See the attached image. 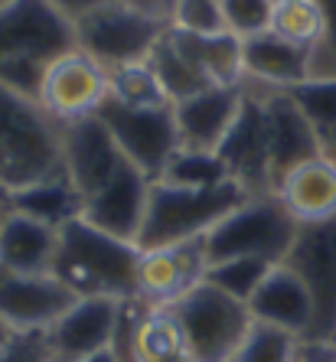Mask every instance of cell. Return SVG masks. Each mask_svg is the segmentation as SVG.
Masks as SVG:
<instances>
[{
  "instance_id": "1",
  "label": "cell",
  "mask_w": 336,
  "mask_h": 362,
  "mask_svg": "<svg viewBox=\"0 0 336 362\" xmlns=\"http://www.w3.org/2000/svg\"><path fill=\"white\" fill-rule=\"evenodd\" d=\"M52 177H66L59 121L0 82V186L13 193Z\"/></svg>"
},
{
  "instance_id": "2",
  "label": "cell",
  "mask_w": 336,
  "mask_h": 362,
  "mask_svg": "<svg viewBox=\"0 0 336 362\" xmlns=\"http://www.w3.org/2000/svg\"><path fill=\"white\" fill-rule=\"evenodd\" d=\"M141 248L118 235H108L82 216L59 228V252L52 274L62 278L79 297L108 294L127 300L137 297Z\"/></svg>"
},
{
  "instance_id": "3",
  "label": "cell",
  "mask_w": 336,
  "mask_h": 362,
  "mask_svg": "<svg viewBox=\"0 0 336 362\" xmlns=\"http://www.w3.org/2000/svg\"><path fill=\"white\" fill-rule=\"evenodd\" d=\"M248 199L236 180L219 186H177L153 180L147 196V212L137 235V248H163L190 238H202L216 222H222L232 209Z\"/></svg>"
},
{
  "instance_id": "4",
  "label": "cell",
  "mask_w": 336,
  "mask_h": 362,
  "mask_svg": "<svg viewBox=\"0 0 336 362\" xmlns=\"http://www.w3.org/2000/svg\"><path fill=\"white\" fill-rule=\"evenodd\" d=\"M301 222L284 209V202L274 193L248 196L232 209L222 222L202 235L206 262L219 264L228 258H265L271 264H281L291 252Z\"/></svg>"
},
{
  "instance_id": "5",
  "label": "cell",
  "mask_w": 336,
  "mask_h": 362,
  "mask_svg": "<svg viewBox=\"0 0 336 362\" xmlns=\"http://www.w3.org/2000/svg\"><path fill=\"white\" fill-rule=\"evenodd\" d=\"M167 310L180 323L193 362H232L255 323L248 303L219 291L209 281L190 287L180 300L167 303Z\"/></svg>"
},
{
  "instance_id": "6",
  "label": "cell",
  "mask_w": 336,
  "mask_h": 362,
  "mask_svg": "<svg viewBox=\"0 0 336 362\" xmlns=\"http://www.w3.org/2000/svg\"><path fill=\"white\" fill-rule=\"evenodd\" d=\"M72 23H76L79 49L98 59L105 69L147 59L157 40L163 36V30L170 26L167 20L141 13L124 0L88 10Z\"/></svg>"
},
{
  "instance_id": "7",
  "label": "cell",
  "mask_w": 336,
  "mask_h": 362,
  "mask_svg": "<svg viewBox=\"0 0 336 362\" xmlns=\"http://www.w3.org/2000/svg\"><path fill=\"white\" fill-rule=\"evenodd\" d=\"M98 118L108 124L111 137L118 141L127 163H134L151 183L160 180L167 160L180 147L173 105L131 108V105H121L115 98H105V105L98 108Z\"/></svg>"
},
{
  "instance_id": "8",
  "label": "cell",
  "mask_w": 336,
  "mask_h": 362,
  "mask_svg": "<svg viewBox=\"0 0 336 362\" xmlns=\"http://www.w3.org/2000/svg\"><path fill=\"white\" fill-rule=\"evenodd\" d=\"M281 264L294 271L313 297V327L303 339H336V216L303 222Z\"/></svg>"
},
{
  "instance_id": "9",
  "label": "cell",
  "mask_w": 336,
  "mask_h": 362,
  "mask_svg": "<svg viewBox=\"0 0 336 362\" xmlns=\"http://www.w3.org/2000/svg\"><path fill=\"white\" fill-rule=\"evenodd\" d=\"M79 49L76 23L59 13L50 0H4L0 4V59L52 62Z\"/></svg>"
},
{
  "instance_id": "10",
  "label": "cell",
  "mask_w": 336,
  "mask_h": 362,
  "mask_svg": "<svg viewBox=\"0 0 336 362\" xmlns=\"http://www.w3.org/2000/svg\"><path fill=\"white\" fill-rule=\"evenodd\" d=\"M219 157L228 167V177L236 180L248 196L274 193L268 167V127H265V105L261 88L245 78L242 82V108L232 121L226 141L219 144Z\"/></svg>"
},
{
  "instance_id": "11",
  "label": "cell",
  "mask_w": 336,
  "mask_h": 362,
  "mask_svg": "<svg viewBox=\"0 0 336 362\" xmlns=\"http://www.w3.org/2000/svg\"><path fill=\"white\" fill-rule=\"evenodd\" d=\"M108 98V69L88 52L72 49L52 59L42 78L40 105L52 121H76L85 115H98Z\"/></svg>"
},
{
  "instance_id": "12",
  "label": "cell",
  "mask_w": 336,
  "mask_h": 362,
  "mask_svg": "<svg viewBox=\"0 0 336 362\" xmlns=\"http://www.w3.org/2000/svg\"><path fill=\"white\" fill-rule=\"evenodd\" d=\"M59 141H62L66 177L76 183L82 199L98 193L101 186L127 163L118 141L111 137L108 124L98 115H85V118H76V121H59Z\"/></svg>"
},
{
  "instance_id": "13",
  "label": "cell",
  "mask_w": 336,
  "mask_h": 362,
  "mask_svg": "<svg viewBox=\"0 0 336 362\" xmlns=\"http://www.w3.org/2000/svg\"><path fill=\"white\" fill-rule=\"evenodd\" d=\"M261 88V105H265V127H268V167H271V186L277 183L297 167V163L320 157L323 144H320L313 124L301 111L291 92L284 88Z\"/></svg>"
},
{
  "instance_id": "14",
  "label": "cell",
  "mask_w": 336,
  "mask_h": 362,
  "mask_svg": "<svg viewBox=\"0 0 336 362\" xmlns=\"http://www.w3.org/2000/svg\"><path fill=\"white\" fill-rule=\"evenodd\" d=\"M79 300L56 274H13L0 268V320L13 329H50Z\"/></svg>"
},
{
  "instance_id": "15",
  "label": "cell",
  "mask_w": 336,
  "mask_h": 362,
  "mask_svg": "<svg viewBox=\"0 0 336 362\" xmlns=\"http://www.w3.org/2000/svg\"><path fill=\"white\" fill-rule=\"evenodd\" d=\"M121 317V300L108 294L79 297L59 320L46 329V343L56 359L82 362L88 356L111 349Z\"/></svg>"
},
{
  "instance_id": "16",
  "label": "cell",
  "mask_w": 336,
  "mask_h": 362,
  "mask_svg": "<svg viewBox=\"0 0 336 362\" xmlns=\"http://www.w3.org/2000/svg\"><path fill=\"white\" fill-rule=\"evenodd\" d=\"M206 248L202 238H190L180 245L147 248L137 262V297L153 307H167L206 278Z\"/></svg>"
},
{
  "instance_id": "17",
  "label": "cell",
  "mask_w": 336,
  "mask_h": 362,
  "mask_svg": "<svg viewBox=\"0 0 336 362\" xmlns=\"http://www.w3.org/2000/svg\"><path fill=\"white\" fill-rule=\"evenodd\" d=\"M147 196H151V180L144 177L134 163H124L98 193L85 199L82 219L92 222L101 232H108V235H118L124 242L137 245L144 212H147Z\"/></svg>"
},
{
  "instance_id": "18",
  "label": "cell",
  "mask_w": 336,
  "mask_h": 362,
  "mask_svg": "<svg viewBox=\"0 0 336 362\" xmlns=\"http://www.w3.org/2000/svg\"><path fill=\"white\" fill-rule=\"evenodd\" d=\"M242 108V85H212L190 98L173 101L180 147L193 151H219L232 121Z\"/></svg>"
},
{
  "instance_id": "19",
  "label": "cell",
  "mask_w": 336,
  "mask_h": 362,
  "mask_svg": "<svg viewBox=\"0 0 336 362\" xmlns=\"http://www.w3.org/2000/svg\"><path fill=\"white\" fill-rule=\"evenodd\" d=\"M248 310L258 323H268L303 339L313 327V297L301 278L287 264H274L268 278L248 297Z\"/></svg>"
},
{
  "instance_id": "20",
  "label": "cell",
  "mask_w": 336,
  "mask_h": 362,
  "mask_svg": "<svg viewBox=\"0 0 336 362\" xmlns=\"http://www.w3.org/2000/svg\"><path fill=\"white\" fill-rule=\"evenodd\" d=\"M242 62L248 82L287 92V88L311 78L313 46H297V42H287L277 33L265 30L252 40H242Z\"/></svg>"
},
{
  "instance_id": "21",
  "label": "cell",
  "mask_w": 336,
  "mask_h": 362,
  "mask_svg": "<svg viewBox=\"0 0 336 362\" xmlns=\"http://www.w3.org/2000/svg\"><path fill=\"white\" fill-rule=\"evenodd\" d=\"M59 252V228L7 209L0 216V268L13 274H52Z\"/></svg>"
},
{
  "instance_id": "22",
  "label": "cell",
  "mask_w": 336,
  "mask_h": 362,
  "mask_svg": "<svg viewBox=\"0 0 336 362\" xmlns=\"http://www.w3.org/2000/svg\"><path fill=\"white\" fill-rule=\"evenodd\" d=\"M274 196L284 202V209L301 226L336 216V160L330 153H320V157L297 163L277 183Z\"/></svg>"
},
{
  "instance_id": "23",
  "label": "cell",
  "mask_w": 336,
  "mask_h": 362,
  "mask_svg": "<svg viewBox=\"0 0 336 362\" xmlns=\"http://www.w3.org/2000/svg\"><path fill=\"white\" fill-rule=\"evenodd\" d=\"M7 206L17 212H26V216H33V219L46 222L52 228H62L66 222L82 216L85 199L69 177H52L36 186L7 193Z\"/></svg>"
},
{
  "instance_id": "24",
  "label": "cell",
  "mask_w": 336,
  "mask_h": 362,
  "mask_svg": "<svg viewBox=\"0 0 336 362\" xmlns=\"http://www.w3.org/2000/svg\"><path fill=\"white\" fill-rule=\"evenodd\" d=\"M173 30V26H170ZM190 59L202 69V76L212 85H242L245 82V62H242V40L236 33H212L193 36L183 30H173Z\"/></svg>"
},
{
  "instance_id": "25",
  "label": "cell",
  "mask_w": 336,
  "mask_h": 362,
  "mask_svg": "<svg viewBox=\"0 0 336 362\" xmlns=\"http://www.w3.org/2000/svg\"><path fill=\"white\" fill-rule=\"evenodd\" d=\"M151 69L157 72L163 92H167L170 101H180V98H190V95L202 92V88H212V82L202 76V69L190 59V52L180 46L177 33L173 30H163V36L157 40V46L151 49L147 56Z\"/></svg>"
},
{
  "instance_id": "26",
  "label": "cell",
  "mask_w": 336,
  "mask_h": 362,
  "mask_svg": "<svg viewBox=\"0 0 336 362\" xmlns=\"http://www.w3.org/2000/svg\"><path fill=\"white\" fill-rule=\"evenodd\" d=\"M134 362H193L180 323L167 307H153L141 317L134 333Z\"/></svg>"
},
{
  "instance_id": "27",
  "label": "cell",
  "mask_w": 336,
  "mask_h": 362,
  "mask_svg": "<svg viewBox=\"0 0 336 362\" xmlns=\"http://www.w3.org/2000/svg\"><path fill=\"white\" fill-rule=\"evenodd\" d=\"M108 98L131 105V108H157V105H173L160 85L151 62H127V66L108 69Z\"/></svg>"
},
{
  "instance_id": "28",
  "label": "cell",
  "mask_w": 336,
  "mask_h": 362,
  "mask_svg": "<svg viewBox=\"0 0 336 362\" xmlns=\"http://www.w3.org/2000/svg\"><path fill=\"white\" fill-rule=\"evenodd\" d=\"M287 92H291V98L301 105V111L313 124L323 151H333L336 147V76L307 78V82L294 85Z\"/></svg>"
},
{
  "instance_id": "29",
  "label": "cell",
  "mask_w": 336,
  "mask_h": 362,
  "mask_svg": "<svg viewBox=\"0 0 336 362\" xmlns=\"http://www.w3.org/2000/svg\"><path fill=\"white\" fill-rule=\"evenodd\" d=\"M271 33L297 46H320L323 42V10L317 0H281L271 10Z\"/></svg>"
},
{
  "instance_id": "30",
  "label": "cell",
  "mask_w": 336,
  "mask_h": 362,
  "mask_svg": "<svg viewBox=\"0 0 336 362\" xmlns=\"http://www.w3.org/2000/svg\"><path fill=\"white\" fill-rule=\"evenodd\" d=\"M163 183H177V186H219L228 183V167L222 163L216 151H193V147H177V153L167 160Z\"/></svg>"
},
{
  "instance_id": "31",
  "label": "cell",
  "mask_w": 336,
  "mask_h": 362,
  "mask_svg": "<svg viewBox=\"0 0 336 362\" xmlns=\"http://www.w3.org/2000/svg\"><path fill=\"white\" fill-rule=\"evenodd\" d=\"M271 268H274V264L265 262V258H228V262L209 264L202 281H209L219 291H226V294L248 303V297L258 291V284L268 278Z\"/></svg>"
},
{
  "instance_id": "32",
  "label": "cell",
  "mask_w": 336,
  "mask_h": 362,
  "mask_svg": "<svg viewBox=\"0 0 336 362\" xmlns=\"http://www.w3.org/2000/svg\"><path fill=\"white\" fill-rule=\"evenodd\" d=\"M297 343L301 339L284 333V329L255 320L248 337L238 346V353L232 356V362H294Z\"/></svg>"
},
{
  "instance_id": "33",
  "label": "cell",
  "mask_w": 336,
  "mask_h": 362,
  "mask_svg": "<svg viewBox=\"0 0 336 362\" xmlns=\"http://www.w3.org/2000/svg\"><path fill=\"white\" fill-rule=\"evenodd\" d=\"M170 26L183 30V33H193V36L226 33L222 0H173Z\"/></svg>"
},
{
  "instance_id": "34",
  "label": "cell",
  "mask_w": 336,
  "mask_h": 362,
  "mask_svg": "<svg viewBox=\"0 0 336 362\" xmlns=\"http://www.w3.org/2000/svg\"><path fill=\"white\" fill-rule=\"evenodd\" d=\"M271 0H222V17L226 30L236 33L238 40H252L271 26Z\"/></svg>"
},
{
  "instance_id": "35",
  "label": "cell",
  "mask_w": 336,
  "mask_h": 362,
  "mask_svg": "<svg viewBox=\"0 0 336 362\" xmlns=\"http://www.w3.org/2000/svg\"><path fill=\"white\" fill-rule=\"evenodd\" d=\"M50 62L42 59H30V56H17V59H0V82L13 88L23 98L40 101L42 92V78H46Z\"/></svg>"
},
{
  "instance_id": "36",
  "label": "cell",
  "mask_w": 336,
  "mask_h": 362,
  "mask_svg": "<svg viewBox=\"0 0 336 362\" xmlns=\"http://www.w3.org/2000/svg\"><path fill=\"white\" fill-rule=\"evenodd\" d=\"M50 343L46 329H17L10 343L0 349V362H50Z\"/></svg>"
},
{
  "instance_id": "37",
  "label": "cell",
  "mask_w": 336,
  "mask_h": 362,
  "mask_svg": "<svg viewBox=\"0 0 336 362\" xmlns=\"http://www.w3.org/2000/svg\"><path fill=\"white\" fill-rule=\"evenodd\" d=\"M294 362H336V339H301Z\"/></svg>"
},
{
  "instance_id": "38",
  "label": "cell",
  "mask_w": 336,
  "mask_h": 362,
  "mask_svg": "<svg viewBox=\"0 0 336 362\" xmlns=\"http://www.w3.org/2000/svg\"><path fill=\"white\" fill-rule=\"evenodd\" d=\"M50 4L59 10V13H66L69 20H79L82 13H88V10L105 7V4H115V0H50Z\"/></svg>"
},
{
  "instance_id": "39",
  "label": "cell",
  "mask_w": 336,
  "mask_h": 362,
  "mask_svg": "<svg viewBox=\"0 0 336 362\" xmlns=\"http://www.w3.org/2000/svg\"><path fill=\"white\" fill-rule=\"evenodd\" d=\"M141 13H151V17H160L170 23V10H173V0H124Z\"/></svg>"
},
{
  "instance_id": "40",
  "label": "cell",
  "mask_w": 336,
  "mask_h": 362,
  "mask_svg": "<svg viewBox=\"0 0 336 362\" xmlns=\"http://www.w3.org/2000/svg\"><path fill=\"white\" fill-rule=\"evenodd\" d=\"M82 362H121V359L115 356V349H101V353L88 356V359H82Z\"/></svg>"
},
{
  "instance_id": "41",
  "label": "cell",
  "mask_w": 336,
  "mask_h": 362,
  "mask_svg": "<svg viewBox=\"0 0 336 362\" xmlns=\"http://www.w3.org/2000/svg\"><path fill=\"white\" fill-rule=\"evenodd\" d=\"M13 333H17V329H13V327H7V323L0 320V349H4V346L10 343V337H13Z\"/></svg>"
},
{
  "instance_id": "42",
  "label": "cell",
  "mask_w": 336,
  "mask_h": 362,
  "mask_svg": "<svg viewBox=\"0 0 336 362\" xmlns=\"http://www.w3.org/2000/svg\"><path fill=\"white\" fill-rule=\"evenodd\" d=\"M330 153V157H333V160H336V147H333V151H327Z\"/></svg>"
},
{
  "instance_id": "43",
  "label": "cell",
  "mask_w": 336,
  "mask_h": 362,
  "mask_svg": "<svg viewBox=\"0 0 336 362\" xmlns=\"http://www.w3.org/2000/svg\"><path fill=\"white\" fill-rule=\"evenodd\" d=\"M50 362H66V359H56V356H52V359H50Z\"/></svg>"
},
{
  "instance_id": "44",
  "label": "cell",
  "mask_w": 336,
  "mask_h": 362,
  "mask_svg": "<svg viewBox=\"0 0 336 362\" xmlns=\"http://www.w3.org/2000/svg\"><path fill=\"white\" fill-rule=\"evenodd\" d=\"M271 4H281V0H271Z\"/></svg>"
},
{
  "instance_id": "45",
  "label": "cell",
  "mask_w": 336,
  "mask_h": 362,
  "mask_svg": "<svg viewBox=\"0 0 336 362\" xmlns=\"http://www.w3.org/2000/svg\"><path fill=\"white\" fill-rule=\"evenodd\" d=\"M0 4H4V0H0Z\"/></svg>"
}]
</instances>
